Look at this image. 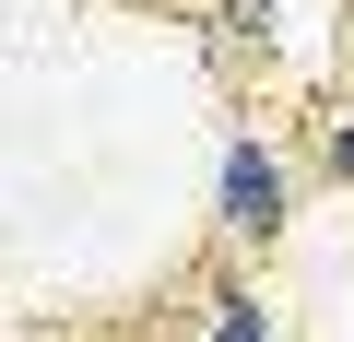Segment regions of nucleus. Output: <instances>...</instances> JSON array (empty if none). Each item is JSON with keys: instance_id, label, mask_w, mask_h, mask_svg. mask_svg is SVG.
<instances>
[{"instance_id": "7ed1b4c3", "label": "nucleus", "mask_w": 354, "mask_h": 342, "mask_svg": "<svg viewBox=\"0 0 354 342\" xmlns=\"http://www.w3.org/2000/svg\"><path fill=\"white\" fill-rule=\"evenodd\" d=\"M272 24H283V0H213V48H225V59L272 48Z\"/></svg>"}, {"instance_id": "f03ea898", "label": "nucleus", "mask_w": 354, "mask_h": 342, "mask_svg": "<svg viewBox=\"0 0 354 342\" xmlns=\"http://www.w3.org/2000/svg\"><path fill=\"white\" fill-rule=\"evenodd\" d=\"M201 307H213V330H201V342H283V319H272L248 283H213Z\"/></svg>"}, {"instance_id": "f257e3e1", "label": "nucleus", "mask_w": 354, "mask_h": 342, "mask_svg": "<svg viewBox=\"0 0 354 342\" xmlns=\"http://www.w3.org/2000/svg\"><path fill=\"white\" fill-rule=\"evenodd\" d=\"M213 225H225V248H283V225H295V178L260 130H236L213 165Z\"/></svg>"}, {"instance_id": "20e7f679", "label": "nucleus", "mask_w": 354, "mask_h": 342, "mask_svg": "<svg viewBox=\"0 0 354 342\" xmlns=\"http://www.w3.org/2000/svg\"><path fill=\"white\" fill-rule=\"evenodd\" d=\"M319 165H330L342 189H354V106H342V118H319Z\"/></svg>"}]
</instances>
